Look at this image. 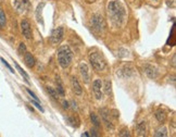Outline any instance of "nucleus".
<instances>
[{
    "mask_svg": "<svg viewBox=\"0 0 176 137\" xmlns=\"http://www.w3.org/2000/svg\"><path fill=\"white\" fill-rule=\"evenodd\" d=\"M106 10H108V14H109L111 22L115 26H120L123 23L125 15H126V11H125L123 3L120 0H112V1H110L108 3Z\"/></svg>",
    "mask_w": 176,
    "mask_h": 137,
    "instance_id": "nucleus-1",
    "label": "nucleus"
},
{
    "mask_svg": "<svg viewBox=\"0 0 176 137\" xmlns=\"http://www.w3.org/2000/svg\"><path fill=\"white\" fill-rule=\"evenodd\" d=\"M57 59L62 69H66L70 67L73 60V52L70 47L67 45L61 46L57 51Z\"/></svg>",
    "mask_w": 176,
    "mask_h": 137,
    "instance_id": "nucleus-2",
    "label": "nucleus"
},
{
    "mask_svg": "<svg viewBox=\"0 0 176 137\" xmlns=\"http://www.w3.org/2000/svg\"><path fill=\"white\" fill-rule=\"evenodd\" d=\"M89 62L93 69L98 72H102L106 67V62L103 56L97 50H94L89 54Z\"/></svg>",
    "mask_w": 176,
    "mask_h": 137,
    "instance_id": "nucleus-3",
    "label": "nucleus"
},
{
    "mask_svg": "<svg viewBox=\"0 0 176 137\" xmlns=\"http://www.w3.org/2000/svg\"><path fill=\"white\" fill-rule=\"evenodd\" d=\"M91 24L94 26V29L98 32H102L106 29V22L103 20V17L100 14H94L91 17Z\"/></svg>",
    "mask_w": 176,
    "mask_h": 137,
    "instance_id": "nucleus-4",
    "label": "nucleus"
},
{
    "mask_svg": "<svg viewBox=\"0 0 176 137\" xmlns=\"http://www.w3.org/2000/svg\"><path fill=\"white\" fill-rule=\"evenodd\" d=\"M63 35H64V31H63V27H57V29H54L52 31V33H51V42H52L53 45H58V44H60L62 42V39H63Z\"/></svg>",
    "mask_w": 176,
    "mask_h": 137,
    "instance_id": "nucleus-5",
    "label": "nucleus"
},
{
    "mask_svg": "<svg viewBox=\"0 0 176 137\" xmlns=\"http://www.w3.org/2000/svg\"><path fill=\"white\" fill-rule=\"evenodd\" d=\"M13 7L17 13H24L29 8V0H13Z\"/></svg>",
    "mask_w": 176,
    "mask_h": 137,
    "instance_id": "nucleus-6",
    "label": "nucleus"
},
{
    "mask_svg": "<svg viewBox=\"0 0 176 137\" xmlns=\"http://www.w3.org/2000/svg\"><path fill=\"white\" fill-rule=\"evenodd\" d=\"M21 31H22V34L26 39H31L32 38V26L29 24V22L27 20H22L21 21Z\"/></svg>",
    "mask_w": 176,
    "mask_h": 137,
    "instance_id": "nucleus-7",
    "label": "nucleus"
},
{
    "mask_svg": "<svg viewBox=\"0 0 176 137\" xmlns=\"http://www.w3.org/2000/svg\"><path fill=\"white\" fill-rule=\"evenodd\" d=\"M93 91L95 94V97L98 100H101L103 98L102 94V82L101 79H96L93 83Z\"/></svg>",
    "mask_w": 176,
    "mask_h": 137,
    "instance_id": "nucleus-8",
    "label": "nucleus"
},
{
    "mask_svg": "<svg viewBox=\"0 0 176 137\" xmlns=\"http://www.w3.org/2000/svg\"><path fill=\"white\" fill-rule=\"evenodd\" d=\"M79 73L82 75L83 79L85 83H89L90 81V74H89V69H88V65H87L86 62H81L79 63Z\"/></svg>",
    "mask_w": 176,
    "mask_h": 137,
    "instance_id": "nucleus-9",
    "label": "nucleus"
},
{
    "mask_svg": "<svg viewBox=\"0 0 176 137\" xmlns=\"http://www.w3.org/2000/svg\"><path fill=\"white\" fill-rule=\"evenodd\" d=\"M100 114H101V118H102L104 124L106 125V127L113 129V125L110 121V111L106 109H102V110H100Z\"/></svg>",
    "mask_w": 176,
    "mask_h": 137,
    "instance_id": "nucleus-10",
    "label": "nucleus"
},
{
    "mask_svg": "<svg viewBox=\"0 0 176 137\" xmlns=\"http://www.w3.org/2000/svg\"><path fill=\"white\" fill-rule=\"evenodd\" d=\"M71 84H72V88H73V91L76 94V95H82L83 94V89H82V86L79 85L78 81L76 77H72L71 79Z\"/></svg>",
    "mask_w": 176,
    "mask_h": 137,
    "instance_id": "nucleus-11",
    "label": "nucleus"
},
{
    "mask_svg": "<svg viewBox=\"0 0 176 137\" xmlns=\"http://www.w3.org/2000/svg\"><path fill=\"white\" fill-rule=\"evenodd\" d=\"M143 69H145L146 74H147L150 79H156L157 76H158V71L156 70V67H153L152 65H150V64H146Z\"/></svg>",
    "mask_w": 176,
    "mask_h": 137,
    "instance_id": "nucleus-12",
    "label": "nucleus"
},
{
    "mask_svg": "<svg viewBox=\"0 0 176 137\" xmlns=\"http://www.w3.org/2000/svg\"><path fill=\"white\" fill-rule=\"evenodd\" d=\"M24 61H25V64L27 65L29 67H33L36 63V60L34 58V56L29 52H25L24 54Z\"/></svg>",
    "mask_w": 176,
    "mask_h": 137,
    "instance_id": "nucleus-13",
    "label": "nucleus"
},
{
    "mask_svg": "<svg viewBox=\"0 0 176 137\" xmlns=\"http://www.w3.org/2000/svg\"><path fill=\"white\" fill-rule=\"evenodd\" d=\"M154 136L157 137H166L168 136V129L165 126H161L159 129L156 131V134H154Z\"/></svg>",
    "mask_w": 176,
    "mask_h": 137,
    "instance_id": "nucleus-14",
    "label": "nucleus"
},
{
    "mask_svg": "<svg viewBox=\"0 0 176 137\" xmlns=\"http://www.w3.org/2000/svg\"><path fill=\"white\" fill-rule=\"evenodd\" d=\"M90 120H91L95 127H97V129H100V127H101V123H100V120H99L98 115H96L95 113H90Z\"/></svg>",
    "mask_w": 176,
    "mask_h": 137,
    "instance_id": "nucleus-15",
    "label": "nucleus"
},
{
    "mask_svg": "<svg viewBox=\"0 0 176 137\" xmlns=\"http://www.w3.org/2000/svg\"><path fill=\"white\" fill-rule=\"evenodd\" d=\"M156 118L160 123H164L165 120H166V114H165L162 110H158V111L156 112Z\"/></svg>",
    "mask_w": 176,
    "mask_h": 137,
    "instance_id": "nucleus-16",
    "label": "nucleus"
},
{
    "mask_svg": "<svg viewBox=\"0 0 176 137\" xmlns=\"http://www.w3.org/2000/svg\"><path fill=\"white\" fill-rule=\"evenodd\" d=\"M137 132L140 136H143L146 133V122H140L139 124L137 125Z\"/></svg>",
    "mask_w": 176,
    "mask_h": 137,
    "instance_id": "nucleus-17",
    "label": "nucleus"
},
{
    "mask_svg": "<svg viewBox=\"0 0 176 137\" xmlns=\"http://www.w3.org/2000/svg\"><path fill=\"white\" fill-rule=\"evenodd\" d=\"M57 92H58V95H60L62 96V97H64V95H65V91H64V88H63V86H62V84L61 82L58 79L57 81Z\"/></svg>",
    "mask_w": 176,
    "mask_h": 137,
    "instance_id": "nucleus-18",
    "label": "nucleus"
},
{
    "mask_svg": "<svg viewBox=\"0 0 176 137\" xmlns=\"http://www.w3.org/2000/svg\"><path fill=\"white\" fill-rule=\"evenodd\" d=\"M7 24V17H6V13L2 9H0V26L4 27Z\"/></svg>",
    "mask_w": 176,
    "mask_h": 137,
    "instance_id": "nucleus-19",
    "label": "nucleus"
},
{
    "mask_svg": "<svg viewBox=\"0 0 176 137\" xmlns=\"http://www.w3.org/2000/svg\"><path fill=\"white\" fill-rule=\"evenodd\" d=\"M14 65H15V67H17V70L19 71V72H20V74L22 75V76H23V77L25 79V81H26V82L29 83V75L25 73V71L23 70V69H22V67H21L17 62H14Z\"/></svg>",
    "mask_w": 176,
    "mask_h": 137,
    "instance_id": "nucleus-20",
    "label": "nucleus"
},
{
    "mask_svg": "<svg viewBox=\"0 0 176 137\" xmlns=\"http://www.w3.org/2000/svg\"><path fill=\"white\" fill-rule=\"evenodd\" d=\"M44 6H45V3H44V2H41V3L38 6V8H37V10H36V19H37V21L38 22H42L41 21V19H42V17H40V14H41V11H42Z\"/></svg>",
    "mask_w": 176,
    "mask_h": 137,
    "instance_id": "nucleus-21",
    "label": "nucleus"
},
{
    "mask_svg": "<svg viewBox=\"0 0 176 137\" xmlns=\"http://www.w3.org/2000/svg\"><path fill=\"white\" fill-rule=\"evenodd\" d=\"M111 87H112V83H111V81H106V83H104V92H106V95H110L111 94Z\"/></svg>",
    "mask_w": 176,
    "mask_h": 137,
    "instance_id": "nucleus-22",
    "label": "nucleus"
},
{
    "mask_svg": "<svg viewBox=\"0 0 176 137\" xmlns=\"http://www.w3.org/2000/svg\"><path fill=\"white\" fill-rule=\"evenodd\" d=\"M66 121H67V122H69L73 127H77L78 126V121L76 120L74 116H69V118L66 119Z\"/></svg>",
    "mask_w": 176,
    "mask_h": 137,
    "instance_id": "nucleus-23",
    "label": "nucleus"
},
{
    "mask_svg": "<svg viewBox=\"0 0 176 137\" xmlns=\"http://www.w3.org/2000/svg\"><path fill=\"white\" fill-rule=\"evenodd\" d=\"M47 90H48V92H49V95L52 97L53 99H56V100H58V92H57V90L56 89H53V88H51V87H47Z\"/></svg>",
    "mask_w": 176,
    "mask_h": 137,
    "instance_id": "nucleus-24",
    "label": "nucleus"
},
{
    "mask_svg": "<svg viewBox=\"0 0 176 137\" xmlns=\"http://www.w3.org/2000/svg\"><path fill=\"white\" fill-rule=\"evenodd\" d=\"M19 52H20L21 54H23L26 52V46H25V44H20V46H19Z\"/></svg>",
    "mask_w": 176,
    "mask_h": 137,
    "instance_id": "nucleus-25",
    "label": "nucleus"
},
{
    "mask_svg": "<svg viewBox=\"0 0 176 137\" xmlns=\"http://www.w3.org/2000/svg\"><path fill=\"white\" fill-rule=\"evenodd\" d=\"M0 60H1V62L3 63L4 65H6V67H8L9 70H10V72H11V73H14V70H13L12 67H11V65H10V64H9L8 62H7V61H6V60H4L3 58H0Z\"/></svg>",
    "mask_w": 176,
    "mask_h": 137,
    "instance_id": "nucleus-26",
    "label": "nucleus"
},
{
    "mask_svg": "<svg viewBox=\"0 0 176 137\" xmlns=\"http://www.w3.org/2000/svg\"><path fill=\"white\" fill-rule=\"evenodd\" d=\"M25 89H26V91L29 92V96H31V97H32V98H33V99L35 100V101H39V99L37 98V96L35 95V94H34V92H33V91H32V90H31V89H29V88H25Z\"/></svg>",
    "mask_w": 176,
    "mask_h": 137,
    "instance_id": "nucleus-27",
    "label": "nucleus"
},
{
    "mask_svg": "<svg viewBox=\"0 0 176 137\" xmlns=\"http://www.w3.org/2000/svg\"><path fill=\"white\" fill-rule=\"evenodd\" d=\"M119 136H131V134H129V131L126 129H124L121 131V133L119 134Z\"/></svg>",
    "mask_w": 176,
    "mask_h": 137,
    "instance_id": "nucleus-28",
    "label": "nucleus"
},
{
    "mask_svg": "<svg viewBox=\"0 0 176 137\" xmlns=\"http://www.w3.org/2000/svg\"><path fill=\"white\" fill-rule=\"evenodd\" d=\"M32 104H33L34 106H35V107H36V108L38 109V110H39V111H41V112H44V109H42V107H41L40 104H38L37 101H35V100H34V101H32Z\"/></svg>",
    "mask_w": 176,
    "mask_h": 137,
    "instance_id": "nucleus-29",
    "label": "nucleus"
},
{
    "mask_svg": "<svg viewBox=\"0 0 176 137\" xmlns=\"http://www.w3.org/2000/svg\"><path fill=\"white\" fill-rule=\"evenodd\" d=\"M168 7H175V0H166Z\"/></svg>",
    "mask_w": 176,
    "mask_h": 137,
    "instance_id": "nucleus-30",
    "label": "nucleus"
},
{
    "mask_svg": "<svg viewBox=\"0 0 176 137\" xmlns=\"http://www.w3.org/2000/svg\"><path fill=\"white\" fill-rule=\"evenodd\" d=\"M62 106H63V108H64V109H69V107H70L69 102H67V101H65V100H63V101H62Z\"/></svg>",
    "mask_w": 176,
    "mask_h": 137,
    "instance_id": "nucleus-31",
    "label": "nucleus"
},
{
    "mask_svg": "<svg viewBox=\"0 0 176 137\" xmlns=\"http://www.w3.org/2000/svg\"><path fill=\"white\" fill-rule=\"evenodd\" d=\"M90 133H91V135H93V136H98V134H97V131H96V129H91Z\"/></svg>",
    "mask_w": 176,
    "mask_h": 137,
    "instance_id": "nucleus-32",
    "label": "nucleus"
},
{
    "mask_svg": "<svg viewBox=\"0 0 176 137\" xmlns=\"http://www.w3.org/2000/svg\"><path fill=\"white\" fill-rule=\"evenodd\" d=\"M71 106H72V108H73L74 110H77V107H76V104H75L74 101H71Z\"/></svg>",
    "mask_w": 176,
    "mask_h": 137,
    "instance_id": "nucleus-33",
    "label": "nucleus"
},
{
    "mask_svg": "<svg viewBox=\"0 0 176 137\" xmlns=\"http://www.w3.org/2000/svg\"><path fill=\"white\" fill-rule=\"evenodd\" d=\"M173 65H174V67H175V56H174V57H173Z\"/></svg>",
    "mask_w": 176,
    "mask_h": 137,
    "instance_id": "nucleus-34",
    "label": "nucleus"
},
{
    "mask_svg": "<svg viewBox=\"0 0 176 137\" xmlns=\"http://www.w3.org/2000/svg\"><path fill=\"white\" fill-rule=\"evenodd\" d=\"M82 136H89V134H88V133H84Z\"/></svg>",
    "mask_w": 176,
    "mask_h": 137,
    "instance_id": "nucleus-35",
    "label": "nucleus"
},
{
    "mask_svg": "<svg viewBox=\"0 0 176 137\" xmlns=\"http://www.w3.org/2000/svg\"><path fill=\"white\" fill-rule=\"evenodd\" d=\"M87 1H88V2H89V3H91V2H94L95 0H87Z\"/></svg>",
    "mask_w": 176,
    "mask_h": 137,
    "instance_id": "nucleus-36",
    "label": "nucleus"
},
{
    "mask_svg": "<svg viewBox=\"0 0 176 137\" xmlns=\"http://www.w3.org/2000/svg\"><path fill=\"white\" fill-rule=\"evenodd\" d=\"M1 2H2V0H0V3H1Z\"/></svg>",
    "mask_w": 176,
    "mask_h": 137,
    "instance_id": "nucleus-37",
    "label": "nucleus"
}]
</instances>
